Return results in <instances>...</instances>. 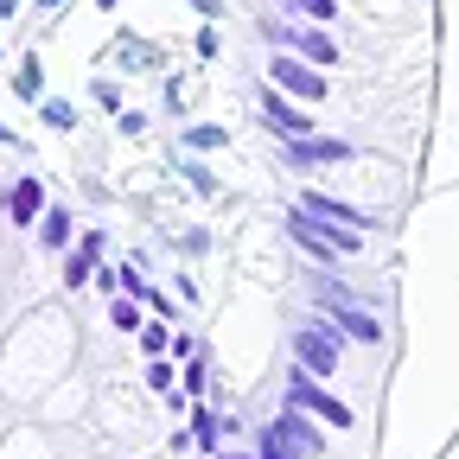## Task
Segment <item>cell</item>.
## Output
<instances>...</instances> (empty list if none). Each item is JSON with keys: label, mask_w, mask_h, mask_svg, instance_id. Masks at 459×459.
Listing matches in <instances>:
<instances>
[{"label": "cell", "mask_w": 459, "mask_h": 459, "mask_svg": "<svg viewBox=\"0 0 459 459\" xmlns=\"http://www.w3.org/2000/svg\"><path fill=\"white\" fill-rule=\"evenodd\" d=\"M344 223H332V217H313V211H287V237H294L300 249H313V255H325V262H338V255H358L364 249V237H338Z\"/></svg>", "instance_id": "1"}, {"label": "cell", "mask_w": 459, "mask_h": 459, "mask_svg": "<svg viewBox=\"0 0 459 459\" xmlns=\"http://www.w3.org/2000/svg\"><path fill=\"white\" fill-rule=\"evenodd\" d=\"M287 409H307V415H319V421H332V428H351V409H344L338 395H325L307 370L287 377Z\"/></svg>", "instance_id": "2"}, {"label": "cell", "mask_w": 459, "mask_h": 459, "mask_svg": "<svg viewBox=\"0 0 459 459\" xmlns=\"http://www.w3.org/2000/svg\"><path fill=\"white\" fill-rule=\"evenodd\" d=\"M262 32H268L274 45H294V51L307 57V65H319V71L338 57V39H332V32H313V26H281V20H268Z\"/></svg>", "instance_id": "3"}, {"label": "cell", "mask_w": 459, "mask_h": 459, "mask_svg": "<svg viewBox=\"0 0 459 459\" xmlns=\"http://www.w3.org/2000/svg\"><path fill=\"white\" fill-rule=\"evenodd\" d=\"M268 77H274V83H281V90H294V96H307V102H319V96H325V90H332V83H325V71H319V65H300V57H287V51H281V57H274V71H268Z\"/></svg>", "instance_id": "4"}, {"label": "cell", "mask_w": 459, "mask_h": 459, "mask_svg": "<svg viewBox=\"0 0 459 459\" xmlns=\"http://www.w3.org/2000/svg\"><path fill=\"white\" fill-rule=\"evenodd\" d=\"M294 358H300L307 377H332V370H338V344H332L325 332L307 325V332H294Z\"/></svg>", "instance_id": "5"}, {"label": "cell", "mask_w": 459, "mask_h": 459, "mask_svg": "<svg viewBox=\"0 0 459 459\" xmlns=\"http://www.w3.org/2000/svg\"><path fill=\"white\" fill-rule=\"evenodd\" d=\"M287 160H294V166H332V160H351V147H344V141H307V134H294V141H287Z\"/></svg>", "instance_id": "6"}, {"label": "cell", "mask_w": 459, "mask_h": 459, "mask_svg": "<svg viewBox=\"0 0 459 459\" xmlns=\"http://www.w3.org/2000/svg\"><path fill=\"white\" fill-rule=\"evenodd\" d=\"M274 440H281L287 453H294V459H307V453H319V446H325V440H319V434H313V428H307L294 409H287V415L274 421Z\"/></svg>", "instance_id": "7"}, {"label": "cell", "mask_w": 459, "mask_h": 459, "mask_svg": "<svg viewBox=\"0 0 459 459\" xmlns=\"http://www.w3.org/2000/svg\"><path fill=\"white\" fill-rule=\"evenodd\" d=\"M7 217H13L20 230H26L32 217H45V186L32 179V172H26V179H20V186H13V198H7Z\"/></svg>", "instance_id": "8"}, {"label": "cell", "mask_w": 459, "mask_h": 459, "mask_svg": "<svg viewBox=\"0 0 459 459\" xmlns=\"http://www.w3.org/2000/svg\"><path fill=\"white\" fill-rule=\"evenodd\" d=\"M325 300H332V313H338V332H351V338H364V344H377V338H383V325H377L370 313H358V307H344L338 294H325Z\"/></svg>", "instance_id": "9"}, {"label": "cell", "mask_w": 459, "mask_h": 459, "mask_svg": "<svg viewBox=\"0 0 459 459\" xmlns=\"http://www.w3.org/2000/svg\"><path fill=\"white\" fill-rule=\"evenodd\" d=\"M262 108H268V122L281 128V141H294V134H313V122H307V115H300V108H287L281 96H268Z\"/></svg>", "instance_id": "10"}, {"label": "cell", "mask_w": 459, "mask_h": 459, "mask_svg": "<svg viewBox=\"0 0 459 459\" xmlns=\"http://www.w3.org/2000/svg\"><path fill=\"white\" fill-rule=\"evenodd\" d=\"M300 211H313V217H332V223H344V230H364V223H370L364 211H351V204H338V198H319V192H313V198H307Z\"/></svg>", "instance_id": "11"}, {"label": "cell", "mask_w": 459, "mask_h": 459, "mask_svg": "<svg viewBox=\"0 0 459 459\" xmlns=\"http://www.w3.org/2000/svg\"><path fill=\"white\" fill-rule=\"evenodd\" d=\"M96 249H102V243H96V237H83V249L65 262V287H83V281L96 274Z\"/></svg>", "instance_id": "12"}, {"label": "cell", "mask_w": 459, "mask_h": 459, "mask_svg": "<svg viewBox=\"0 0 459 459\" xmlns=\"http://www.w3.org/2000/svg\"><path fill=\"white\" fill-rule=\"evenodd\" d=\"M13 90H20L26 102H39V96H45V65H39V57H20V71H13Z\"/></svg>", "instance_id": "13"}, {"label": "cell", "mask_w": 459, "mask_h": 459, "mask_svg": "<svg viewBox=\"0 0 459 459\" xmlns=\"http://www.w3.org/2000/svg\"><path fill=\"white\" fill-rule=\"evenodd\" d=\"M281 7H287V13H300V20H319V26L338 20V0H281Z\"/></svg>", "instance_id": "14"}, {"label": "cell", "mask_w": 459, "mask_h": 459, "mask_svg": "<svg viewBox=\"0 0 459 459\" xmlns=\"http://www.w3.org/2000/svg\"><path fill=\"white\" fill-rule=\"evenodd\" d=\"M39 243H45V249H65V243H71V217H65V211H45V237H39Z\"/></svg>", "instance_id": "15"}, {"label": "cell", "mask_w": 459, "mask_h": 459, "mask_svg": "<svg viewBox=\"0 0 459 459\" xmlns=\"http://www.w3.org/2000/svg\"><path fill=\"white\" fill-rule=\"evenodd\" d=\"M45 122L51 128H77V108L71 102H45Z\"/></svg>", "instance_id": "16"}, {"label": "cell", "mask_w": 459, "mask_h": 459, "mask_svg": "<svg viewBox=\"0 0 459 459\" xmlns=\"http://www.w3.org/2000/svg\"><path fill=\"white\" fill-rule=\"evenodd\" d=\"M115 325H122V332H134V325H141V313H134V300H115Z\"/></svg>", "instance_id": "17"}, {"label": "cell", "mask_w": 459, "mask_h": 459, "mask_svg": "<svg viewBox=\"0 0 459 459\" xmlns=\"http://www.w3.org/2000/svg\"><path fill=\"white\" fill-rule=\"evenodd\" d=\"M186 141H192V147H223V128H192Z\"/></svg>", "instance_id": "18"}, {"label": "cell", "mask_w": 459, "mask_h": 459, "mask_svg": "<svg viewBox=\"0 0 459 459\" xmlns=\"http://www.w3.org/2000/svg\"><path fill=\"white\" fill-rule=\"evenodd\" d=\"M192 7H198V13H223V7H217V0H192Z\"/></svg>", "instance_id": "19"}, {"label": "cell", "mask_w": 459, "mask_h": 459, "mask_svg": "<svg viewBox=\"0 0 459 459\" xmlns=\"http://www.w3.org/2000/svg\"><path fill=\"white\" fill-rule=\"evenodd\" d=\"M39 7H65V0H39Z\"/></svg>", "instance_id": "20"}]
</instances>
